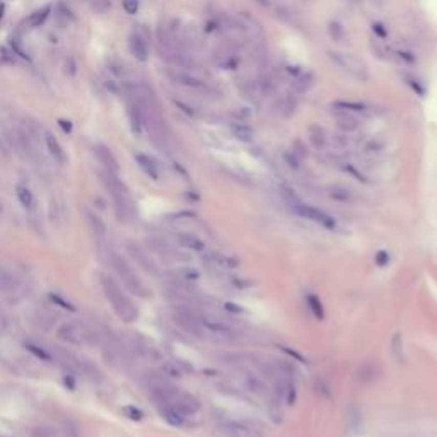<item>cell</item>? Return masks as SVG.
<instances>
[{"mask_svg": "<svg viewBox=\"0 0 437 437\" xmlns=\"http://www.w3.org/2000/svg\"><path fill=\"white\" fill-rule=\"evenodd\" d=\"M101 283H103V291L106 294V297H108V301L111 302L115 313L118 314V318L121 321H125V323L135 321V319L139 318V309H137L135 304L132 302V299L121 291V287L118 283L110 277H103Z\"/></svg>", "mask_w": 437, "mask_h": 437, "instance_id": "1", "label": "cell"}, {"mask_svg": "<svg viewBox=\"0 0 437 437\" xmlns=\"http://www.w3.org/2000/svg\"><path fill=\"white\" fill-rule=\"evenodd\" d=\"M103 181L106 190L113 196L116 212H118L121 221H130L134 217V202H132V196L128 190H126V186L118 180V176L110 171H106L103 174Z\"/></svg>", "mask_w": 437, "mask_h": 437, "instance_id": "2", "label": "cell"}, {"mask_svg": "<svg viewBox=\"0 0 437 437\" xmlns=\"http://www.w3.org/2000/svg\"><path fill=\"white\" fill-rule=\"evenodd\" d=\"M110 263L130 292L137 294V296H147V289L144 287V283L140 282L139 275H137L135 270L130 267V263L126 261L123 256L118 255L116 251H110Z\"/></svg>", "mask_w": 437, "mask_h": 437, "instance_id": "3", "label": "cell"}, {"mask_svg": "<svg viewBox=\"0 0 437 437\" xmlns=\"http://www.w3.org/2000/svg\"><path fill=\"white\" fill-rule=\"evenodd\" d=\"M330 58L333 60L338 67H342L345 72L354 75L355 79L365 80L367 79V67L360 58H357L352 53H342V52H330Z\"/></svg>", "mask_w": 437, "mask_h": 437, "instance_id": "4", "label": "cell"}, {"mask_svg": "<svg viewBox=\"0 0 437 437\" xmlns=\"http://www.w3.org/2000/svg\"><path fill=\"white\" fill-rule=\"evenodd\" d=\"M292 210L297 213V215H301L304 218H308V221H313L316 222V224L326 227V229H335L337 227V221L328 215L326 212L319 210V208L313 207V205H306V203H301L299 200L292 202Z\"/></svg>", "mask_w": 437, "mask_h": 437, "instance_id": "5", "label": "cell"}, {"mask_svg": "<svg viewBox=\"0 0 437 437\" xmlns=\"http://www.w3.org/2000/svg\"><path fill=\"white\" fill-rule=\"evenodd\" d=\"M126 251H128V255L134 258V260L139 263V267L144 268L147 273H150V275H159V267H157V263L154 261V258H152L150 253L145 251L140 245H137L134 241H128L126 243Z\"/></svg>", "mask_w": 437, "mask_h": 437, "instance_id": "6", "label": "cell"}, {"mask_svg": "<svg viewBox=\"0 0 437 437\" xmlns=\"http://www.w3.org/2000/svg\"><path fill=\"white\" fill-rule=\"evenodd\" d=\"M218 430L226 437H258L255 427L243 420H224L218 424Z\"/></svg>", "mask_w": 437, "mask_h": 437, "instance_id": "7", "label": "cell"}, {"mask_svg": "<svg viewBox=\"0 0 437 437\" xmlns=\"http://www.w3.org/2000/svg\"><path fill=\"white\" fill-rule=\"evenodd\" d=\"M58 338L70 345H82L85 343V328L75 323H65L58 328Z\"/></svg>", "mask_w": 437, "mask_h": 437, "instance_id": "8", "label": "cell"}, {"mask_svg": "<svg viewBox=\"0 0 437 437\" xmlns=\"http://www.w3.org/2000/svg\"><path fill=\"white\" fill-rule=\"evenodd\" d=\"M147 245L154 253H157L162 260L166 261H178V260H183V256L178 255V251L172 248L169 243L162 237H147Z\"/></svg>", "mask_w": 437, "mask_h": 437, "instance_id": "9", "label": "cell"}, {"mask_svg": "<svg viewBox=\"0 0 437 437\" xmlns=\"http://www.w3.org/2000/svg\"><path fill=\"white\" fill-rule=\"evenodd\" d=\"M169 405H172L174 406V408L180 411V413L185 417H191V415H195L198 410H200V403H198V401L193 398L191 395H186V393H178L176 395V398L171 401Z\"/></svg>", "mask_w": 437, "mask_h": 437, "instance_id": "10", "label": "cell"}, {"mask_svg": "<svg viewBox=\"0 0 437 437\" xmlns=\"http://www.w3.org/2000/svg\"><path fill=\"white\" fill-rule=\"evenodd\" d=\"M167 75L172 82L185 85V88H191V89H205V82L202 79L195 77L190 72H185V70H167Z\"/></svg>", "mask_w": 437, "mask_h": 437, "instance_id": "11", "label": "cell"}, {"mask_svg": "<svg viewBox=\"0 0 437 437\" xmlns=\"http://www.w3.org/2000/svg\"><path fill=\"white\" fill-rule=\"evenodd\" d=\"M94 152H96V156H98V159H99L101 164L106 167V171L113 172V174H116V172L120 171L118 161H116V157L113 156V152H111L106 145L98 144L94 147Z\"/></svg>", "mask_w": 437, "mask_h": 437, "instance_id": "12", "label": "cell"}, {"mask_svg": "<svg viewBox=\"0 0 437 437\" xmlns=\"http://www.w3.org/2000/svg\"><path fill=\"white\" fill-rule=\"evenodd\" d=\"M128 48L130 53L134 55V58H137L139 62H147V58H149V48H147L144 38L139 36V34H132L128 39Z\"/></svg>", "mask_w": 437, "mask_h": 437, "instance_id": "13", "label": "cell"}, {"mask_svg": "<svg viewBox=\"0 0 437 437\" xmlns=\"http://www.w3.org/2000/svg\"><path fill=\"white\" fill-rule=\"evenodd\" d=\"M85 221H88V224L91 227V231L94 232V236L98 237V239H104L106 237V224H104L103 218H101L94 210L85 208Z\"/></svg>", "mask_w": 437, "mask_h": 437, "instance_id": "14", "label": "cell"}, {"mask_svg": "<svg viewBox=\"0 0 437 437\" xmlns=\"http://www.w3.org/2000/svg\"><path fill=\"white\" fill-rule=\"evenodd\" d=\"M45 145H47L50 156H52L57 162H65V161H67V156H65V150L62 149L60 142L55 139V137L50 134V132H45Z\"/></svg>", "mask_w": 437, "mask_h": 437, "instance_id": "15", "label": "cell"}, {"mask_svg": "<svg viewBox=\"0 0 437 437\" xmlns=\"http://www.w3.org/2000/svg\"><path fill=\"white\" fill-rule=\"evenodd\" d=\"M135 161L147 176L152 178V180H159V166H157V162L152 159V157L145 156V154H137Z\"/></svg>", "mask_w": 437, "mask_h": 437, "instance_id": "16", "label": "cell"}, {"mask_svg": "<svg viewBox=\"0 0 437 437\" xmlns=\"http://www.w3.org/2000/svg\"><path fill=\"white\" fill-rule=\"evenodd\" d=\"M239 28L245 29L248 33V36H251L253 39L263 38V31H261L260 24H258L253 17L246 16V14H239Z\"/></svg>", "mask_w": 437, "mask_h": 437, "instance_id": "17", "label": "cell"}, {"mask_svg": "<svg viewBox=\"0 0 437 437\" xmlns=\"http://www.w3.org/2000/svg\"><path fill=\"white\" fill-rule=\"evenodd\" d=\"M172 277H174V280H178V283H181V286H188V283L198 280V278H200V273L191 267H181L172 272Z\"/></svg>", "mask_w": 437, "mask_h": 437, "instance_id": "18", "label": "cell"}, {"mask_svg": "<svg viewBox=\"0 0 437 437\" xmlns=\"http://www.w3.org/2000/svg\"><path fill=\"white\" fill-rule=\"evenodd\" d=\"M159 410H161L162 419L172 427H180V425H183V422H185V417H183L172 405H161Z\"/></svg>", "mask_w": 437, "mask_h": 437, "instance_id": "19", "label": "cell"}, {"mask_svg": "<svg viewBox=\"0 0 437 437\" xmlns=\"http://www.w3.org/2000/svg\"><path fill=\"white\" fill-rule=\"evenodd\" d=\"M178 243H180V245L185 248V250H188V251L202 253L203 250H205L203 241L198 236H193V234H180V236H178Z\"/></svg>", "mask_w": 437, "mask_h": 437, "instance_id": "20", "label": "cell"}, {"mask_svg": "<svg viewBox=\"0 0 437 437\" xmlns=\"http://www.w3.org/2000/svg\"><path fill=\"white\" fill-rule=\"evenodd\" d=\"M335 121H337L338 128L343 132H354L359 126L357 118L354 115H350L348 111H342V110H340V113L335 115Z\"/></svg>", "mask_w": 437, "mask_h": 437, "instance_id": "21", "label": "cell"}, {"mask_svg": "<svg viewBox=\"0 0 437 437\" xmlns=\"http://www.w3.org/2000/svg\"><path fill=\"white\" fill-rule=\"evenodd\" d=\"M16 196H17L19 203H21V205L26 208V210H33L34 205H36V200H34L33 191L29 190L28 186H24V185H17L16 186Z\"/></svg>", "mask_w": 437, "mask_h": 437, "instance_id": "22", "label": "cell"}, {"mask_svg": "<svg viewBox=\"0 0 437 437\" xmlns=\"http://www.w3.org/2000/svg\"><path fill=\"white\" fill-rule=\"evenodd\" d=\"M50 12H52V7H50V6H45V7H41V9H38V11H34L31 16H29L28 24H29L31 28H39V26H41V24L48 19Z\"/></svg>", "mask_w": 437, "mask_h": 437, "instance_id": "23", "label": "cell"}, {"mask_svg": "<svg viewBox=\"0 0 437 437\" xmlns=\"http://www.w3.org/2000/svg\"><path fill=\"white\" fill-rule=\"evenodd\" d=\"M231 132H232V135L241 142H251L253 137H255V134H253V130L250 128V126H246L243 123H232Z\"/></svg>", "mask_w": 437, "mask_h": 437, "instance_id": "24", "label": "cell"}, {"mask_svg": "<svg viewBox=\"0 0 437 437\" xmlns=\"http://www.w3.org/2000/svg\"><path fill=\"white\" fill-rule=\"evenodd\" d=\"M313 82H314V75L311 72L301 74L296 80H294V89H296L299 94H304V93H308V91L311 89Z\"/></svg>", "mask_w": 437, "mask_h": 437, "instance_id": "25", "label": "cell"}, {"mask_svg": "<svg viewBox=\"0 0 437 437\" xmlns=\"http://www.w3.org/2000/svg\"><path fill=\"white\" fill-rule=\"evenodd\" d=\"M24 347L28 348V352H31L34 357L39 359V360H43V362H52V360H53V355L50 352H47V350H45L43 347H39V345H36V343L26 342V343H24Z\"/></svg>", "mask_w": 437, "mask_h": 437, "instance_id": "26", "label": "cell"}, {"mask_svg": "<svg viewBox=\"0 0 437 437\" xmlns=\"http://www.w3.org/2000/svg\"><path fill=\"white\" fill-rule=\"evenodd\" d=\"M306 301H308V306H309V309H311V313L314 314V318H316V319H319V321H321V319L324 318V309H323V302L319 301V299H318V296H314V294H309V296L306 297Z\"/></svg>", "mask_w": 437, "mask_h": 437, "instance_id": "27", "label": "cell"}, {"mask_svg": "<svg viewBox=\"0 0 437 437\" xmlns=\"http://www.w3.org/2000/svg\"><path fill=\"white\" fill-rule=\"evenodd\" d=\"M374 378H378V373H376V367L370 362H365L364 365H360L359 373H357V379L360 381H373Z\"/></svg>", "mask_w": 437, "mask_h": 437, "instance_id": "28", "label": "cell"}, {"mask_svg": "<svg viewBox=\"0 0 437 437\" xmlns=\"http://www.w3.org/2000/svg\"><path fill=\"white\" fill-rule=\"evenodd\" d=\"M12 289H14V277L6 270V268H0V291L11 292Z\"/></svg>", "mask_w": 437, "mask_h": 437, "instance_id": "29", "label": "cell"}, {"mask_svg": "<svg viewBox=\"0 0 437 437\" xmlns=\"http://www.w3.org/2000/svg\"><path fill=\"white\" fill-rule=\"evenodd\" d=\"M309 140H311V144L316 147V149H321V147L324 145V134H323V130L313 125L311 128H309Z\"/></svg>", "mask_w": 437, "mask_h": 437, "instance_id": "30", "label": "cell"}, {"mask_svg": "<svg viewBox=\"0 0 437 437\" xmlns=\"http://www.w3.org/2000/svg\"><path fill=\"white\" fill-rule=\"evenodd\" d=\"M333 106L342 111H364L365 110V104L355 103V101H335Z\"/></svg>", "mask_w": 437, "mask_h": 437, "instance_id": "31", "label": "cell"}, {"mask_svg": "<svg viewBox=\"0 0 437 437\" xmlns=\"http://www.w3.org/2000/svg\"><path fill=\"white\" fill-rule=\"evenodd\" d=\"M121 411H123V415L126 417V419L134 420V422H140L145 417L144 411H142L139 406H135V405H126V406H123V410H121Z\"/></svg>", "mask_w": 437, "mask_h": 437, "instance_id": "32", "label": "cell"}, {"mask_svg": "<svg viewBox=\"0 0 437 437\" xmlns=\"http://www.w3.org/2000/svg\"><path fill=\"white\" fill-rule=\"evenodd\" d=\"M62 435L63 437H80V429H79V424L74 420H67L63 422L62 425Z\"/></svg>", "mask_w": 437, "mask_h": 437, "instance_id": "33", "label": "cell"}, {"mask_svg": "<svg viewBox=\"0 0 437 437\" xmlns=\"http://www.w3.org/2000/svg\"><path fill=\"white\" fill-rule=\"evenodd\" d=\"M50 301H52L57 308L67 309V311H77V308H75L70 301H67V299H63L62 296H60V294L52 292V294H50Z\"/></svg>", "mask_w": 437, "mask_h": 437, "instance_id": "34", "label": "cell"}, {"mask_svg": "<svg viewBox=\"0 0 437 437\" xmlns=\"http://www.w3.org/2000/svg\"><path fill=\"white\" fill-rule=\"evenodd\" d=\"M80 369H82V373H85L88 376H91V379H94V381H101V374L99 373V369L96 367L94 364H91L89 360H80Z\"/></svg>", "mask_w": 437, "mask_h": 437, "instance_id": "35", "label": "cell"}, {"mask_svg": "<svg viewBox=\"0 0 437 437\" xmlns=\"http://www.w3.org/2000/svg\"><path fill=\"white\" fill-rule=\"evenodd\" d=\"M328 31H330V36H332V39H335V41H340V39H343L345 31H343L342 24H340L338 21H332V23H330Z\"/></svg>", "mask_w": 437, "mask_h": 437, "instance_id": "36", "label": "cell"}, {"mask_svg": "<svg viewBox=\"0 0 437 437\" xmlns=\"http://www.w3.org/2000/svg\"><path fill=\"white\" fill-rule=\"evenodd\" d=\"M161 374L164 376V378H181V370L178 369V365L171 364V362H166L162 365Z\"/></svg>", "mask_w": 437, "mask_h": 437, "instance_id": "37", "label": "cell"}, {"mask_svg": "<svg viewBox=\"0 0 437 437\" xmlns=\"http://www.w3.org/2000/svg\"><path fill=\"white\" fill-rule=\"evenodd\" d=\"M217 65L221 69H229V70H232L237 65V60L234 58V57H231V55H221V57H218V60H217Z\"/></svg>", "mask_w": 437, "mask_h": 437, "instance_id": "38", "label": "cell"}, {"mask_svg": "<svg viewBox=\"0 0 437 437\" xmlns=\"http://www.w3.org/2000/svg\"><path fill=\"white\" fill-rule=\"evenodd\" d=\"M248 389H250L251 393L261 395L263 389H265V386H263V383L258 378H255V376H250V378H248Z\"/></svg>", "mask_w": 437, "mask_h": 437, "instance_id": "39", "label": "cell"}, {"mask_svg": "<svg viewBox=\"0 0 437 437\" xmlns=\"http://www.w3.org/2000/svg\"><path fill=\"white\" fill-rule=\"evenodd\" d=\"M215 261H217L221 267H226V268H236L237 265H239L236 258H231V256H222V255L215 256Z\"/></svg>", "mask_w": 437, "mask_h": 437, "instance_id": "40", "label": "cell"}, {"mask_svg": "<svg viewBox=\"0 0 437 437\" xmlns=\"http://www.w3.org/2000/svg\"><path fill=\"white\" fill-rule=\"evenodd\" d=\"M121 4H123L125 12L130 14V16H134L139 11V0H121Z\"/></svg>", "mask_w": 437, "mask_h": 437, "instance_id": "41", "label": "cell"}, {"mask_svg": "<svg viewBox=\"0 0 437 437\" xmlns=\"http://www.w3.org/2000/svg\"><path fill=\"white\" fill-rule=\"evenodd\" d=\"M376 265L378 267H386L389 263V253L388 251H378L376 253Z\"/></svg>", "mask_w": 437, "mask_h": 437, "instance_id": "42", "label": "cell"}, {"mask_svg": "<svg viewBox=\"0 0 437 437\" xmlns=\"http://www.w3.org/2000/svg\"><path fill=\"white\" fill-rule=\"evenodd\" d=\"M58 126L65 132V134H70V132H72V128H74V126H72V121H69V120H62V118L58 120Z\"/></svg>", "mask_w": 437, "mask_h": 437, "instance_id": "43", "label": "cell"}, {"mask_svg": "<svg viewBox=\"0 0 437 437\" xmlns=\"http://www.w3.org/2000/svg\"><path fill=\"white\" fill-rule=\"evenodd\" d=\"M224 309H226V311H231V313H237V314L243 313V308L237 306V304H232V302H226Z\"/></svg>", "mask_w": 437, "mask_h": 437, "instance_id": "44", "label": "cell"}, {"mask_svg": "<svg viewBox=\"0 0 437 437\" xmlns=\"http://www.w3.org/2000/svg\"><path fill=\"white\" fill-rule=\"evenodd\" d=\"M373 29H374V33L379 34L381 38L386 36V29H384V26H383L381 23H374V24H373Z\"/></svg>", "mask_w": 437, "mask_h": 437, "instance_id": "45", "label": "cell"}, {"mask_svg": "<svg viewBox=\"0 0 437 437\" xmlns=\"http://www.w3.org/2000/svg\"><path fill=\"white\" fill-rule=\"evenodd\" d=\"M33 437H53V434L47 429H36L33 432Z\"/></svg>", "mask_w": 437, "mask_h": 437, "instance_id": "46", "label": "cell"}, {"mask_svg": "<svg viewBox=\"0 0 437 437\" xmlns=\"http://www.w3.org/2000/svg\"><path fill=\"white\" fill-rule=\"evenodd\" d=\"M12 48L16 50V52H17L19 55H21V57H23L24 60H29V57L26 55V52H24V50H23L21 47H19V45H17V41H12Z\"/></svg>", "mask_w": 437, "mask_h": 437, "instance_id": "47", "label": "cell"}, {"mask_svg": "<svg viewBox=\"0 0 437 437\" xmlns=\"http://www.w3.org/2000/svg\"><path fill=\"white\" fill-rule=\"evenodd\" d=\"M256 2L263 7H272L273 6V0H256Z\"/></svg>", "mask_w": 437, "mask_h": 437, "instance_id": "48", "label": "cell"}, {"mask_svg": "<svg viewBox=\"0 0 437 437\" xmlns=\"http://www.w3.org/2000/svg\"><path fill=\"white\" fill-rule=\"evenodd\" d=\"M0 212H2V203H0Z\"/></svg>", "mask_w": 437, "mask_h": 437, "instance_id": "49", "label": "cell"}]
</instances>
